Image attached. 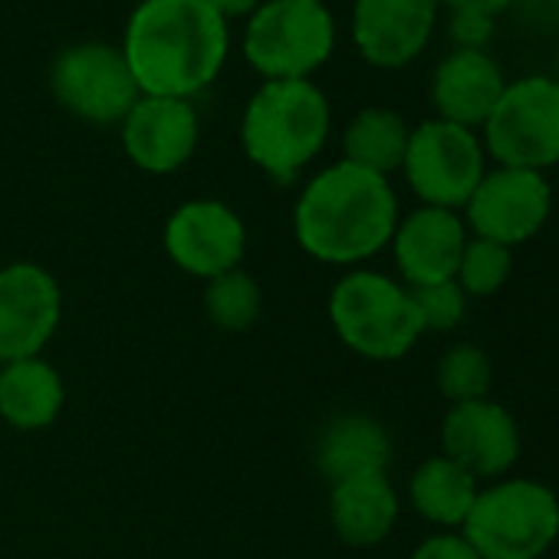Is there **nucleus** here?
<instances>
[{
	"mask_svg": "<svg viewBox=\"0 0 559 559\" xmlns=\"http://www.w3.org/2000/svg\"><path fill=\"white\" fill-rule=\"evenodd\" d=\"M336 47V21L326 4L263 0L243 31L247 63L270 80H310Z\"/></svg>",
	"mask_w": 559,
	"mask_h": 559,
	"instance_id": "nucleus-6",
	"label": "nucleus"
},
{
	"mask_svg": "<svg viewBox=\"0 0 559 559\" xmlns=\"http://www.w3.org/2000/svg\"><path fill=\"white\" fill-rule=\"evenodd\" d=\"M313 461L330 484L362 474H385L392 464V438L379 418L362 412H343L330 418L320 431Z\"/></svg>",
	"mask_w": 559,
	"mask_h": 559,
	"instance_id": "nucleus-18",
	"label": "nucleus"
},
{
	"mask_svg": "<svg viewBox=\"0 0 559 559\" xmlns=\"http://www.w3.org/2000/svg\"><path fill=\"white\" fill-rule=\"evenodd\" d=\"M497 21L480 17V14H451L448 21V37L454 50H487L493 40Z\"/></svg>",
	"mask_w": 559,
	"mask_h": 559,
	"instance_id": "nucleus-27",
	"label": "nucleus"
},
{
	"mask_svg": "<svg viewBox=\"0 0 559 559\" xmlns=\"http://www.w3.org/2000/svg\"><path fill=\"white\" fill-rule=\"evenodd\" d=\"M457 533L480 559H543L559 539V497L536 477L507 474L477 490Z\"/></svg>",
	"mask_w": 559,
	"mask_h": 559,
	"instance_id": "nucleus-4",
	"label": "nucleus"
},
{
	"mask_svg": "<svg viewBox=\"0 0 559 559\" xmlns=\"http://www.w3.org/2000/svg\"><path fill=\"white\" fill-rule=\"evenodd\" d=\"M330 122V103L313 80H270L243 109L240 145L260 171L290 185L323 152Z\"/></svg>",
	"mask_w": 559,
	"mask_h": 559,
	"instance_id": "nucleus-3",
	"label": "nucleus"
},
{
	"mask_svg": "<svg viewBox=\"0 0 559 559\" xmlns=\"http://www.w3.org/2000/svg\"><path fill=\"white\" fill-rule=\"evenodd\" d=\"M520 451V425L513 412L493 399L451 405L441 421V454L480 484L513 474Z\"/></svg>",
	"mask_w": 559,
	"mask_h": 559,
	"instance_id": "nucleus-12",
	"label": "nucleus"
},
{
	"mask_svg": "<svg viewBox=\"0 0 559 559\" xmlns=\"http://www.w3.org/2000/svg\"><path fill=\"white\" fill-rule=\"evenodd\" d=\"M263 294L257 280L247 270H227L214 280H207L204 290V313L207 320L224 333H243L260 320Z\"/></svg>",
	"mask_w": 559,
	"mask_h": 559,
	"instance_id": "nucleus-23",
	"label": "nucleus"
},
{
	"mask_svg": "<svg viewBox=\"0 0 559 559\" xmlns=\"http://www.w3.org/2000/svg\"><path fill=\"white\" fill-rule=\"evenodd\" d=\"M412 559H480V556L457 530H438L415 546Z\"/></svg>",
	"mask_w": 559,
	"mask_h": 559,
	"instance_id": "nucleus-28",
	"label": "nucleus"
},
{
	"mask_svg": "<svg viewBox=\"0 0 559 559\" xmlns=\"http://www.w3.org/2000/svg\"><path fill=\"white\" fill-rule=\"evenodd\" d=\"M513 273V250L484 237H467L454 284L464 290L467 300H487L507 287Z\"/></svg>",
	"mask_w": 559,
	"mask_h": 559,
	"instance_id": "nucleus-25",
	"label": "nucleus"
},
{
	"mask_svg": "<svg viewBox=\"0 0 559 559\" xmlns=\"http://www.w3.org/2000/svg\"><path fill=\"white\" fill-rule=\"evenodd\" d=\"M438 0H353V44L376 70L415 63L435 37Z\"/></svg>",
	"mask_w": 559,
	"mask_h": 559,
	"instance_id": "nucleus-14",
	"label": "nucleus"
},
{
	"mask_svg": "<svg viewBox=\"0 0 559 559\" xmlns=\"http://www.w3.org/2000/svg\"><path fill=\"white\" fill-rule=\"evenodd\" d=\"M438 392L448 399V405H464V402H480L490 399L493 389V362L490 356L474 346V343H457L451 346L435 369Z\"/></svg>",
	"mask_w": 559,
	"mask_h": 559,
	"instance_id": "nucleus-24",
	"label": "nucleus"
},
{
	"mask_svg": "<svg viewBox=\"0 0 559 559\" xmlns=\"http://www.w3.org/2000/svg\"><path fill=\"white\" fill-rule=\"evenodd\" d=\"M63 379L60 372L34 356L0 366V418L17 431H44L63 412Z\"/></svg>",
	"mask_w": 559,
	"mask_h": 559,
	"instance_id": "nucleus-20",
	"label": "nucleus"
},
{
	"mask_svg": "<svg viewBox=\"0 0 559 559\" xmlns=\"http://www.w3.org/2000/svg\"><path fill=\"white\" fill-rule=\"evenodd\" d=\"M330 323L340 343L372 362H395L425 336L412 294L379 270H349L330 294Z\"/></svg>",
	"mask_w": 559,
	"mask_h": 559,
	"instance_id": "nucleus-5",
	"label": "nucleus"
},
{
	"mask_svg": "<svg viewBox=\"0 0 559 559\" xmlns=\"http://www.w3.org/2000/svg\"><path fill=\"white\" fill-rule=\"evenodd\" d=\"M477 135L493 165L546 175L559 165V83L543 73L507 83Z\"/></svg>",
	"mask_w": 559,
	"mask_h": 559,
	"instance_id": "nucleus-7",
	"label": "nucleus"
},
{
	"mask_svg": "<svg viewBox=\"0 0 559 559\" xmlns=\"http://www.w3.org/2000/svg\"><path fill=\"white\" fill-rule=\"evenodd\" d=\"M408 294H412V304H415V313H418L425 333H451L467 317L471 300L464 297V290L454 284V280L428 284V287H412Z\"/></svg>",
	"mask_w": 559,
	"mask_h": 559,
	"instance_id": "nucleus-26",
	"label": "nucleus"
},
{
	"mask_svg": "<svg viewBox=\"0 0 559 559\" xmlns=\"http://www.w3.org/2000/svg\"><path fill=\"white\" fill-rule=\"evenodd\" d=\"M526 4H543V0H526Z\"/></svg>",
	"mask_w": 559,
	"mask_h": 559,
	"instance_id": "nucleus-33",
	"label": "nucleus"
},
{
	"mask_svg": "<svg viewBox=\"0 0 559 559\" xmlns=\"http://www.w3.org/2000/svg\"><path fill=\"white\" fill-rule=\"evenodd\" d=\"M119 50L142 96L191 103L224 70L230 34L204 0H139Z\"/></svg>",
	"mask_w": 559,
	"mask_h": 559,
	"instance_id": "nucleus-1",
	"label": "nucleus"
},
{
	"mask_svg": "<svg viewBox=\"0 0 559 559\" xmlns=\"http://www.w3.org/2000/svg\"><path fill=\"white\" fill-rule=\"evenodd\" d=\"M408 122L385 106H369L353 116L343 135V162L376 171L389 178L392 171H402L405 148H408Z\"/></svg>",
	"mask_w": 559,
	"mask_h": 559,
	"instance_id": "nucleus-22",
	"label": "nucleus"
},
{
	"mask_svg": "<svg viewBox=\"0 0 559 559\" xmlns=\"http://www.w3.org/2000/svg\"><path fill=\"white\" fill-rule=\"evenodd\" d=\"M330 520L343 543L376 546L399 523V493L389 474H362L333 484Z\"/></svg>",
	"mask_w": 559,
	"mask_h": 559,
	"instance_id": "nucleus-19",
	"label": "nucleus"
},
{
	"mask_svg": "<svg viewBox=\"0 0 559 559\" xmlns=\"http://www.w3.org/2000/svg\"><path fill=\"white\" fill-rule=\"evenodd\" d=\"M552 214V188L543 171L490 165L461 207L471 237H484L503 247L533 240Z\"/></svg>",
	"mask_w": 559,
	"mask_h": 559,
	"instance_id": "nucleus-10",
	"label": "nucleus"
},
{
	"mask_svg": "<svg viewBox=\"0 0 559 559\" xmlns=\"http://www.w3.org/2000/svg\"><path fill=\"white\" fill-rule=\"evenodd\" d=\"M552 80L559 83V53H556V73H552Z\"/></svg>",
	"mask_w": 559,
	"mask_h": 559,
	"instance_id": "nucleus-31",
	"label": "nucleus"
},
{
	"mask_svg": "<svg viewBox=\"0 0 559 559\" xmlns=\"http://www.w3.org/2000/svg\"><path fill=\"white\" fill-rule=\"evenodd\" d=\"M307 4H326V0H307Z\"/></svg>",
	"mask_w": 559,
	"mask_h": 559,
	"instance_id": "nucleus-32",
	"label": "nucleus"
},
{
	"mask_svg": "<svg viewBox=\"0 0 559 559\" xmlns=\"http://www.w3.org/2000/svg\"><path fill=\"white\" fill-rule=\"evenodd\" d=\"M477 490L480 480H474L444 454L421 461L408 480V500L415 513L438 530H461L477 500Z\"/></svg>",
	"mask_w": 559,
	"mask_h": 559,
	"instance_id": "nucleus-21",
	"label": "nucleus"
},
{
	"mask_svg": "<svg viewBox=\"0 0 559 559\" xmlns=\"http://www.w3.org/2000/svg\"><path fill=\"white\" fill-rule=\"evenodd\" d=\"M503 86L507 76L490 50H451L431 76L435 119L480 132Z\"/></svg>",
	"mask_w": 559,
	"mask_h": 559,
	"instance_id": "nucleus-17",
	"label": "nucleus"
},
{
	"mask_svg": "<svg viewBox=\"0 0 559 559\" xmlns=\"http://www.w3.org/2000/svg\"><path fill=\"white\" fill-rule=\"evenodd\" d=\"M467 237L471 234H467L461 211L421 204L412 214L399 217L389 247H392L395 266L402 273V284L412 290V287H428V284L454 280Z\"/></svg>",
	"mask_w": 559,
	"mask_h": 559,
	"instance_id": "nucleus-16",
	"label": "nucleus"
},
{
	"mask_svg": "<svg viewBox=\"0 0 559 559\" xmlns=\"http://www.w3.org/2000/svg\"><path fill=\"white\" fill-rule=\"evenodd\" d=\"M165 250L185 273L214 280L237 270L247 253V227L224 201L198 198L181 204L165 224Z\"/></svg>",
	"mask_w": 559,
	"mask_h": 559,
	"instance_id": "nucleus-13",
	"label": "nucleus"
},
{
	"mask_svg": "<svg viewBox=\"0 0 559 559\" xmlns=\"http://www.w3.org/2000/svg\"><path fill=\"white\" fill-rule=\"evenodd\" d=\"M441 8H448L451 14H480V17H500L507 14L516 0H438Z\"/></svg>",
	"mask_w": 559,
	"mask_h": 559,
	"instance_id": "nucleus-29",
	"label": "nucleus"
},
{
	"mask_svg": "<svg viewBox=\"0 0 559 559\" xmlns=\"http://www.w3.org/2000/svg\"><path fill=\"white\" fill-rule=\"evenodd\" d=\"M50 90L67 112L90 126L122 122L142 96L122 50L99 40L67 47L50 67Z\"/></svg>",
	"mask_w": 559,
	"mask_h": 559,
	"instance_id": "nucleus-9",
	"label": "nucleus"
},
{
	"mask_svg": "<svg viewBox=\"0 0 559 559\" xmlns=\"http://www.w3.org/2000/svg\"><path fill=\"white\" fill-rule=\"evenodd\" d=\"M487 162L490 158L474 129L428 119L408 135L402 175L421 204L461 211L490 168Z\"/></svg>",
	"mask_w": 559,
	"mask_h": 559,
	"instance_id": "nucleus-8",
	"label": "nucleus"
},
{
	"mask_svg": "<svg viewBox=\"0 0 559 559\" xmlns=\"http://www.w3.org/2000/svg\"><path fill=\"white\" fill-rule=\"evenodd\" d=\"M204 4L214 8L227 21V17H250L263 0H204Z\"/></svg>",
	"mask_w": 559,
	"mask_h": 559,
	"instance_id": "nucleus-30",
	"label": "nucleus"
},
{
	"mask_svg": "<svg viewBox=\"0 0 559 559\" xmlns=\"http://www.w3.org/2000/svg\"><path fill=\"white\" fill-rule=\"evenodd\" d=\"M60 317L63 294L53 273L27 260L0 266V366L40 356Z\"/></svg>",
	"mask_w": 559,
	"mask_h": 559,
	"instance_id": "nucleus-11",
	"label": "nucleus"
},
{
	"mask_svg": "<svg viewBox=\"0 0 559 559\" xmlns=\"http://www.w3.org/2000/svg\"><path fill=\"white\" fill-rule=\"evenodd\" d=\"M122 126V148L129 162L148 175H171L185 168L198 148V112L188 99L139 96Z\"/></svg>",
	"mask_w": 559,
	"mask_h": 559,
	"instance_id": "nucleus-15",
	"label": "nucleus"
},
{
	"mask_svg": "<svg viewBox=\"0 0 559 559\" xmlns=\"http://www.w3.org/2000/svg\"><path fill=\"white\" fill-rule=\"evenodd\" d=\"M399 198L389 178L336 162L300 191L294 234L300 247L333 266H356L392 243Z\"/></svg>",
	"mask_w": 559,
	"mask_h": 559,
	"instance_id": "nucleus-2",
	"label": "nucleus"
}]
</instances>
